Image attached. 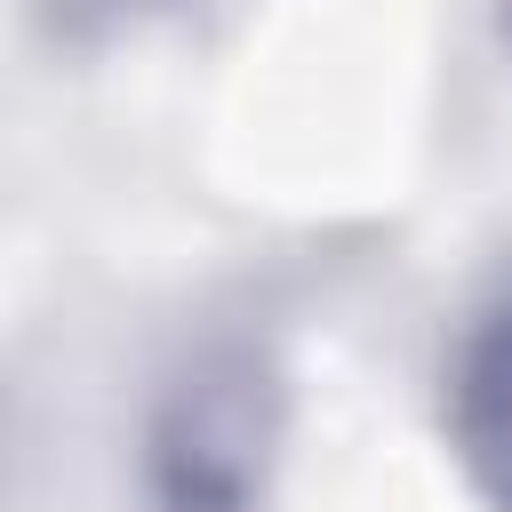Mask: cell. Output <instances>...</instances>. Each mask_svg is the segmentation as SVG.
Segmentation results:
<instances>
[{"label": "cell", "mask_w": 512, "mask_h": 512, "mask_svg": "<svg viewBox=\"0 0 512 512\" xmlns=\"http://www.w3.org/2000/svg\"><path fill=\"white\" fill-rule=\"evenodd\" d=\"M280 456V376L248 336L176 360L144 424V488L160 512H256Z\"/></svg>", "instance_id": "1"}, {"label": "cell", "mask_w": 512, "mask_h": 512, "mask_svg": "<svg viewBox=\"0 0 512 512\" xmlns=\"http://www.w3.org/2000/svg\"><path fill=\"white\" fill-rule=\"evenodd\" d=\"M440 408H448V440H456L472 488L496 512H512V288H496L464 320Z\"/></svg>", "instance_id": "2"}]
</instances>
